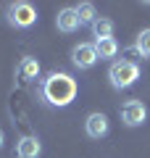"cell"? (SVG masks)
<instances>
[{
    "label": "cell",
    "mask_w": 150,
    "mask_h": 158,
    "mask_svg": "<svg viewBox=\"0 0 150 158\" xmlns=\"http://www.w3.org/2000/svg\"><path fill=\"white\" fill-rule=\"evenodd\" d=\"M84 132H87L90 140H103V137L111 132V121H108L106 113L95 111V113H90V116L84 118Z\"/></svg>",
    "instance_id": "cell-6"
},
{
    "label": "cell",
    "mask_w": 150,
    "mask_h": 158,
    "mask_svg": "<svg viewBox=\"0 0 150 158\" xmlns=\"http://www.w3.org/2000/svg\"><path fill=\"white\" fill-rule=\"evenodd\" d=\"M40 95L48 106L53 108H66L77 100L79 95V85L77 79L66 71H50L48 77L42 79V87H40Z\"/></svg>",
    "instance_id": "cell-1"
},
{
    "label": "cell",
    "mask_w": 150,
    "mask_h": 158,
    "mask_svg": "<svg viewBox=\"0 0 150 158\" xmlns=\"http://www.w3.org/2000/svg\"><path fill=\"white\" fill-rule=\"evenodd\" d=\"M74 11H77V16H79V24H90V27H92L95 19H98V11H95L92 3H79V6H74Z\"/></svg>",
    "instance_id": "cell-12"
},
{
    "label": "cell",
    "mask_w": 150,
    "mask_h": 158,
    "mask_svg": "<svg viewBox=\"0 0 150 158\" xmlns=\"http://www.w3.org/2000/svg\"><path fill=\"white\" fill-rule=\"evenodd\" d=\"M3 145H6V135H3V129H0V150H3Z\"/></svg>",
    "instance_id": "cell-14"
},
{
    "label": "cell",
    "mask_w": 150,
    "mask_h": 158,
    "mask_svg": "<svg viewBox=\"0 0 150 158\" xmlns=\"http://www.w3.org/2000/svg\"><path fill=\"white\" fill-rule=\"evenodd\" d=\"M56 27H58V32H63V34H74L82 24H79V16H77L74 8H61L58 16H56Z\"/></svg>",
    "instance_id": "cell-7"
},
{
    "label": "cell",
    "mask_w": 150,
    "mask_h": 158,
    "mask_svg": "<svg viewBox=\"0 0 150 158\" xmlns=\"http://www.w3.org/2000/svg\"><path fill=\"white\" fill-rule=\"evenodd\" d=\"M98 61H100V56L95 50V42H79V45L71 48V63L79 71H90Z\"/></svg>",
    "instance_id": "cell-5"
},
{
    "label": "cell",
    "mask_w": 150,
    "mask_h": 158,
    "mask_svg": "<svg viewBox=\"0 0 150 158\" xmlns=\"http://www.w3.org/2000/svg\"><path fill=\"white\" fill-rule=\"evenodd\" d=\"M95 50H98L100 61H111V58H116V56H119V42H116V37L95 40Z\"/></svg>",
    "instance_id": "cell-10"
},
{
    "label": "cell",
    "mask_w": 150,
    "mask_h": 158,
    "mask_svg": "<svg viewBox=\"0 0 150 158\" xmlns=\"http://www.w3.org/2000/svg\"><path fill=\"white\" fill-rule=\"evenodd\" d=\"M119 116H121V124H124V127L137 129V127H142L145 121H148V106H145L142 100H137V98H132V100L121 103Z\"/></svg>",
    "instance_id": "cell-4"
},
{
    "label": "cell",
    "mask_w": 150,
    "mask_h": 158,
    "mask_svg": "<svg viewBox=\"0 0 150 158\" xmlns=\"http://www.w3.org/2000/svg\"><path fill=\"white\" fill-rule=\"evenodd\" d=\"M37 8L32 6V3H27V0H16V3H11V6L6 8V21L11 24V27L16 29H29L37 24Z\"/></svg>",
    "instance_id": "cell-3"
},
{
    "label": "cell",
    "mask_w": 150,
    "mask_h": 158,
    "mask_svg": "<svg viewBox=\"0 0 150 158\" xmlns=\"http://www.w3.org/2000/svg\"><path fill=\"white\" fill-rule=\"evenodd\" d=\"M16 77L21 79V82H32V79L40 77V61L34 56H24L21 61H19L16 66Z\"/></svg>",
    "instance_id": "cell-9"
},
{
    "label": "cell",
    "mask_w": 150,
    "mask_h": 158,
    "mask_svg": "<svg viewBox=\"0 0 150 158\" xmlns=\"http://www.w3.org/2000/svg\"><path fill=\"white\" fill-rule=\"evenodd\" d=\"M113 29H116V24H113L111 19H106V16H98V19H95V24H92L95 40H108V37H113Z\"/></svg>",
    "instance_id": "cell-11"
},
{
    "label": "cell",
    "mask_w": 150,
    "mask_h": 158,
    "mask_svg": "<svg viewBox=\"0 0 150 158\" xmlns=\"http://www.w3.org/2000/svg\"><path fill=\"white\" fill-rule=\"evenodd\" d=\"M134 50H137L142 58H150V27L142 29V32L137 34V40H134Z\"/></svg>",
    "instance_id": "cell-13"
},
{
    "label": "cell",
    "mask_w": 150,
    "mask_h": 158,
    "mask_svg": "<svg viewBox=\"0 0 150 158\" xmlns=\"http://www.w3.org/2000/svg\"><path fill=\"white\" fill-rule=\"evenodd\" d=\"M137 79H140V66L134 61L121 58V61H113L108 69V82L113 90H129Z\"/></svg>",
    "instance_id": "cell-2"
},
{
    "label": "cell",
    "mask_w": 150,
    "mask_h": 158,
    "mask_svg": "<svg viewBox=\"0 0 150 158\" xmlns=\"http://www.w3.org/2000/svg\"><path fill=\"white\" fill-rule=\"evenodd\" d=\"M42 153V142L34 135H27L16 142V158H40Z\"/></svg>",
    "instance_id": "cell-8"
}]
</instances>
